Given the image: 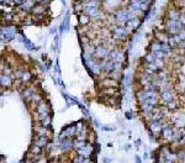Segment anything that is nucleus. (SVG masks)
<instances>
[{"label": "nucleus", "mask_w": 185, "mask_h": 163, "mask_svg": "<svg viewBox=\"0 0 185 163\" xmlns=\"http://www.w3.org/2000/svg\"><path fill=\"white\" fill-rule=\"evenodd\" d=\"M155 0H73L83 62L95 80L96 99L120 108L132 40Z\"/></svg>", "instance_id": "obj_1"}, {"label": "nucleus", "mask_w": 185, "mask_h": 163, "mask_svg": "<svg viewBox=\"0 0 185 163\" xmlns=\"http://www.w3.org/2000/svg\"><path fill=\"white\" fill-rule=\"evenodd\" d=\"M54 0H0L2 29L22 31L25 27H45L53 20Z\"/></svg>", "instance_id": "obj_2"}, {"label": "nucleus", "mask_w": 185, "mask_h": 163, "mask_svg": "<svg viewBox=\"0 0 185 163\" xmlns=\"http://www.w3.org/2000/svg\"><path fill=\"white\" fill-rule=\"evenodd\" d=\"M92 145H90V143H86V145H84L83 147H80V148H78L77 149V152H78V154H80V156H84V157H86V158H89V156L92 153Z\"/></svg>", "instance_id": "obj_3"}, {"label": "nucleus", "mask_w": 185, "mask_h": 163, "mask_svg": "<svg viewBox=\"0 0 185 163\" xmlns=\"http://www.w3.org/2000/svg\"><path fill=\"white\" fill-rule=\"evenodd\" d=\"M48 143H49V137H48V136H37V137L35 138V142H33V145H37V146H40L41 148L47 147Z\"/></svg>", "instance_id": "obj_4"}, {"label": "nucleus", "mask_w": 185, "mask_h": 163, "mask_svg": "<svg viewBox=\"0 0 185 163\" xmlns=\"http://www.w3.org/2000/svg\"><path fill=\"white\" fill-rule=\"evenodd\" d=\"M30 152L32 153V154H40L41 152H42V148L40 147V146H37V145H32L31 146V149H30Z\"/></svg>", "instance_id": "obj_5"}, {"label": "nucleus", "mask_w": 185, "mask_h": 163, "mask_svg": "<svg viewBox=\"0 0 185 163\" xmlns=\"http://www.w3.org/2000/svg\"><path fill=\"white\" fill-rule=\"evenodd\" d=\"M136 163H141V158H140L138 156L136 157Z\"/></svg>", "instance_id": "obj_6"}, {"label": "nucleus", "mask_w": 185, "mask_h": 163, "mask_svg": "<svg viewBox=\"0 0 185 163\" xmlns=\"http://www.w3.org/2000/svg\"><path fill=\"white\" fill-rule=\"evenodd\" d=\"M104 161H105V163H110V161H111V159H109V158H105Z\"/></svg>", "instance_id": "obj_7"}]
</instances>
